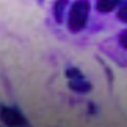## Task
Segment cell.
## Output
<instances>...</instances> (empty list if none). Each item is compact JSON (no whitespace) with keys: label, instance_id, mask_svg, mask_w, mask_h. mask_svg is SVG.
<instances>
[{"label":"cell","instance_id":"277c9868","mask_svg":"<svg viewBox=\"0 0 127 127\" xmlns=\"http://www.w3.org/2000/svg\"><path fill=\"white\" fill-rule=\"evenodd\" d=\"M122 2H124V0H98L96 9L100 13H110Z\"/></svg>","mask_w":127,"mask_h":127},{"label":"cell","instance_id":"3957f363","mask_svg":"<svg viewBox=\"0 0 127 127\" xmlns=\"http://www.w3.org/2000/svg\"><path fill=\"white\" fill-rule=\"evenodd\" d=\"M68 87L73 92L76 93H89L92 90V84L85 78H78V79H71L68 82Z\"/></svg>","mask_w":127,"mask_h":127},{"label":"cell","instance_id":"6da1fadb","mask_svg":"<svg viewBox=\"0 0 127 127\" xmlns=\"http://www.w3.org/2000/svg\"><path fill=\"white\" fill-rule=\"evenodd\" d=\"M90 13V3L87 0L75 1L69 10L68 15V29L73 33L82 31L85 27Z\"/></svg>","mask_w":127,"mask_h":127},{"label":"cell","instance_id":"52a82bcc","mask_svg":"<svg viewBox=\"0 0 127 127\" xmlns=\"http://www.w3.org/2000/svg\"><path fill=\"white\" fill-rule=\"evenodd\" d=\"M117 16H118V18L120 19L122 22H124V23H127V2L120 7V9L118 10V14H117Z\"/></svg>","mask_w":127,"mask_h":127},{"label":"cell","instance_id":"7a4b0ae2","mask_svg":"<svg viewBox=\"0 0 127 127\" xmlns=\"http://www.w3.org/2000/svg\"><path fill=\"white\" fill-rule=\"evenodd\" d=\"M1 120L7 127H26L27 122L21 110L15 107H1Z\"/></svg>","mask_w":127,"mask_h":127},{"label":"cell","instance_id":"8992f818","mask_svg":"<svg viewBox=\"0 0 127 127\" xmlns=\"http://www.w3.org/2000/svg\"><path fill=\"white\" fill-rule=\"evenodd\" d=\"M66 77L71 81V79H78V78H84V75L82 74V71L79 70L78 68L75 67H70L66 70Z\"/></svg>","mask_w":127,"mask_h":127},{"label":"cell","instance_id":"5b68a950","mask_svg":"<svg viewBox=\"0 0 127 127\" xmlns=\"http://www.w3.org/2000/svg\"><path fill=\"white\" fill-rule=\"evenodd\" d=\"M67 3H68L67 0H57L53 5V15L57 23H63Z\"/></svg>","mask_w":127,"mask_h":127},{"label":"cell","instance_id":"ba28073f","mask_svg":"<svg viewBox=\"0 0 127 127\" xmlns=\"http://www.w3.org/2000/svg\"><path fill=\"white\" fill-rule=\"evenodd\" d=\"M119 43L123 48L127 49V30L122 32V34L119 35Z\"/></svg>","mask_w":127,"mask_h":127}]
</instances>
